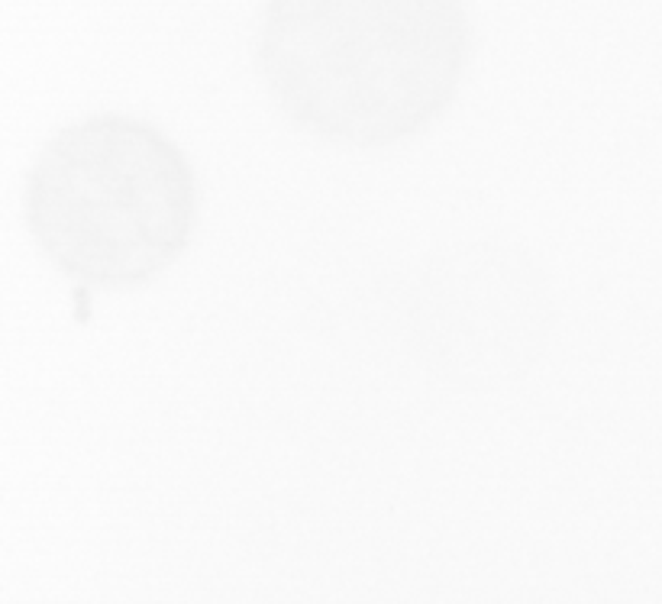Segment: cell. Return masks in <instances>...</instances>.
Instances as JSON below:
<instances>
[{
	"mask_svg": "<svg viewBox=\"0 0 662 604\" xmlns=\"http://www.w3.org/2000/svg\"><path fill=\"white\" fill-rule=\"evenodd\" d=\"M468 52L462 0H265L255 72L298 130L375 149L446 110Z\"/></svg>",
	"mask_w": 662,
	"mask_h": 604,
	"instance_id": "obj_1",
	"label": "cell"
},
{
	"mask_svg": "<svg viewBox=\"0 0 662 604\" xmlns=\"http://www.w3.org/2000/svg\"><path fill=\"white\" fill-rule=\"evenodd\" d=\"M194 220L197 187L185 152L123 113L58 130L26 175L33 240L87 288H142L187 249Z\"/></svg>",
	"mask_w": 662,
	"mask_h": 604,
	"instance_id": "obj_2",
	"label": "cell"
},
{
	"mask_svg": "<svg viewBox=\"0 0 662 604\" xmlns=\"http://www.w3.org/2000/svg\"><path fill=\"white\" fill-rule=\"evenodd\" d=\"M411 320L427 369L459 385H498L540 355L552 307L530 259L475 242L430 271Z\"/></svg>",
	"mask_w": 662,
	"mask_h": 604,
	"instance_id": "obj_3",
	"label": "cell"
}]
</instances>
